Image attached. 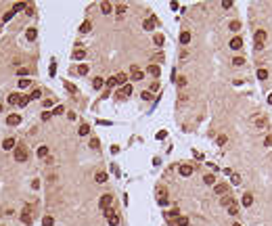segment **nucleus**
Here are the masks:
<instances>
[{
  "label": "nucleus",
  "instance_id": "f257e3e1",
  "mask_svg": "<svg viewBox=\"0 0 272 226\" xmlns=\"http://www.w3.org/2000/svg\"><path fill=\"white\" fill-rule=\"evenodd\" d=\"M13 155H15V161H19V163H21V161H27V157H29L25 144H17L15 151H13Z\"/></svg>",
  "mask_w": 272,
  "mask_h": 226
},
{
  "label": "nucleus",
  "instance_id": "f03ea898",
  "mask_svg": "<svg viewBox=\"0 0 272 226\" xmlns=\"http://www.w3.org/2000/svg\"><path fill=\"white\" fill-rule=\"evenodd\" d=\"M253 40H255V50H262V48H264V42H266V32H264V29H258L255 36H253Z\"/></svg>",
  "mask_w": 272,
  "mask_h": 226
},
{
  "label": "nucleus",
  "instance_id": "7ed1b4c3",
  "mask_svg": "<svg viewBox=\"0 0 272 226\" xmlns=\"http://www.w3.org/2000/svg\"><path fill=\"white\" fill-rule=\"evenodd\" d=\"M111 203H113V197H111V195L107 193V195H103V197L98 199V207H101V209L105 212V209H109V207H111Z\"/></svg>",
  "mask_w": 272,
  "mask_h": 226
},
{
  "label": "nucleus",
  "instance_id": "20e7f679",
  "mask_svg": "<svg viewBox=\"0 0 272 226\" xmlns=\"http://www.w3.org/2000/svg\"><path fill=\"white\" fill-rule=\"evenodd\" d=\"M130 78L134 80V82H140L142 78H144V71L138 69V65H132V67H130Z\"/></svg>",
  "mask_w": 272,
  "mask_h": 226
},
{
  "label": "nucleus",
  "instance_id": "39448f33",
  "mask_svg": "<svg viewBox=\"0 0 272 226\" xmlns=\"http://www.w3.org/2000/svg\"><path fill=\"white\" fill-rule=\"evenodd\" d=\"M21 222H25V224H32V207H29V205H25L23 212H21Z\"/></svg>",
  "mask_w": 272,
  "mask_h": 226
},
{
  "label": "nucleus",
  "instance_id": "423d86ee",
  "mask_svg": "<svg viewBox=\"0 0 272 226\" xmlns=\"http://www.w3.org/2000/svg\"><path fill=\"white\" fill-rule=\"evenodd\" d=\"M155 25H157V17H149V19H144V21H142V27H144L147 32L155 29Z\"/></svg>",
  "mask_w": 272,
  "mask_h": 226
},
{
  "label": "nucleus",
  "instance_id": "0eeeda50",
  "mask_svg": "<svg viewBox=\"0 0 272 226\" xmlns=\"http://www.w3.org/2000/svg\"><path fill=\"white\" fill-rule=\"evenodd\" d=\"M243 48V38L241 36H235L230 40V50H241Z\"/></svg>",
  "mask_w": 272,
  "mask_h": 226
},
{
  "label": "nucleus",
  "instance_id": "6e6552de",
  "mask_svg": "<svg viewBox=\"0 0 272 226\" xmlns=\"http://www.w3.org/2000/svg\"><path fill=\"white\" fill-rule=\"evenodd\" d=\"M15 147H17L15 138H4V140H2V149H4V151H15Z\"/></svg>",
  "mask_w": 272,
  "mask_h": 226
},
{
  "label": "nucleus",
  "instance_id": "1a4fd4ad",
  "mask_svg": "<svg viewBox=\"0 0 272 226\" xmlns=\"http://www.w3.org/2000/svg\"><path fill=\"white\" fill-rule=\"evenodd\" d=\"M213 193H216V195H222V197H224L226 193H228V184H226V182H220V184H216V186H213Z\"/></svg>",
  "mask_w": 272,
  "mask_h": 226
},
{
  "label": "nucleus",
  "instance_id": "9d476101",
  "mask_svg": "<svg viewBox=\"0 0 272 226\" xmlns=\"http://www.w3.org/2000/svg\"><path fill=\"white\" fill-rule=\"evenodd\" d=\"M178 172H180V176L189 178V176H193V166H180V167H178Z\"/></svg>",
  "mask_w": 272,
  "mask_h": 226
},
{
  "label": "nucleus",
  "instance_id": "9b49d317",
  "mask_svg": "<svg viewBox=\"0 0 272 226\" xmlns=\"http://www.w3.org/2000/svg\"><path fill=\"white\" fill-rule=\"evenodd\" d=\"M6 124L9 126H19L21 124V115H15V113L13 115H6Z\"/></svg>",
  "mask_w": 272,
  "mask_h": 226
},
{
  "label": "nucleus",
  "instance_id": "f8f14e48",
  "mask_svg": "<svg viewBox=\"0 0 272 226\" xmlns=\"http://www.w3.org/2000/svg\"><path fill=\"white\" fill-rule=\"evenodd\" d=\"M130 94H132V86H130V84H126V86L117 92V98H126V96H130Z\"/></svg>",
  "mask_w": 272,
  "mask_h": 226
},
{
  "label": "nucleus",
  "instance_id": "ddd939ff",
  "mask_svg": "<svg viewBox=\"0 0 272 226\" xmlns=\"http://www.w3.org/2000/svg\"><path fill=\"white\" fill-rule=\"evenodd\" d=\"M101 11H103V15H111V13H113V4H111V2H101Z\"/></svg>",
  "mask_w": 272,
  "mask_h": 226
},
{
  "label": "nucleus",
  "instance_id": "4468645a",
  "mask_svg": "<svg viewBox=\"0 0 272 226\" xmlns=\"http://www.w3.org/2000/svg\"><path fill=\"white\" fill-rule=\"evenodd\" d=\"M241 203H243L245 207H249V205L253 203V195H251V193H243V197H241Z\"/></svg>",
  "mask_w": 272,
  "mask_h": 226
},
{
  "label": "nucleus",
  "instance_id": "2eb2a0df",
  "mask_svg": "<svg viewBox=\"0 0 272 226\" xmlns=\"http://www.w3.org/2000/svg\"><path fill=\"white\" fill-rule=\"evenodd\" d=\"M94 182H96V184H105V182H107V172H96V174H94Z\"/></svg>",
  "mask_w": 272,
  "mask_h": 226
},
{
  "label": "nucleus",
  "instance_id": "dca6fc26",
  "mask_svg": "<svg viewBox=\"0 0 272 226\" xmlns=\"http://www.w3.org/2000/svg\"><path fill=\"white\" fill-rule=\"evenodd\" d=\"M36 155H38L40 159L48 157V147H46V144H40V147H38V151H36Z\"/></svg>",
  "mask_w": 272,
  "mask_h": 226
},
{
  "label": "nucleus",
  "instance_id": "f3484780",
  "mask_svg": "<svg viewBox=\"0 0 272 226\" xmlns=\"http://www.w3.org/2000/svg\"><path fill=\"white\" fill-rule=\"evenodd\" d=\"M25 38H27L29 42H34L36 38H38V29H34V27H29V29L25 32Z\"/></svg>",
  "mask_w": 272,
  "mask_h": 226
},
{
  "label": "nucleus",
  "instance_id": "a211bd4d",
  "mask_svg": "<svg viewBox=\"0 0 272 226\" xmlns=\"http://www.w3.org/2000/svg\"><path fill=\"white\" fill-rule=\"evenodd\" d=\"M255 126H258L260 130H266V128H268V119L266 117H255Z\"/></svg>",
  "mask_w": 272,
  "mask_h": 226
},
{
  "label": "nucleus",
  "instance_id": "6ab92c4d",
  "mask_svg": "<svg viewBox=\"0 0 272 226\" xmlns=\"http://www.w3.org/2000/svg\"><path fill=\"white\" fill-rule=\"evenodd\" d=\"M29 84H32L29 78H21V80L17 82V86H19V90H25V88H29Z\"/></svg>",
  "mask_w": 272,
  "mask_h": 226
},
{
  "label": "nucleus",
  "instance_id": "aec40b11",
  "mask_svg": "<svg viewBox=\"0 0 272 226\" xmlns=\"http://www.w3.org/2000/svg\"><path fill=\"white\" fill-rule=\"evenodd\" d=\"M71 57H73L75 61H82L84 57H86V50H84V48H78V50H73V55H71Z\"/></svg>",
  "mask_w": 272,
  "mask_h": 226
},
{
  "label": "nucleus",
  "instance_id": "412c9836",
  "mask_svg": "<svg viewBox=\"0 0 272 226\" xmlns=\"http://www.w3.org/2000/svg\"><path fill=\"white\" fill-rule=\"evenodd\" d=\"M115 80H117V86H126V84H128V75H126V73H117Z\"/></svg>",
  "mask_w": 272,
  "mask_h": 226
},
{
  "label": "nucleus",
  "instance_id": "4be33fe9",
  "mask_svg": "<svg viewBox=\"0 0 272 226\" xmlns=\"http://www.w3.org/2000/svg\"><path fill=\"white\" fill-rule=\"evenodd\" d=\"M126 11H128V6H126V4H117V9H115V15H117V19H121V17L126 15Z\"/></svg>",
  "mask_w": 272,
  "mask_h": 226
},
{
  "label": "nucleus",
  "instance_id": "5701e85b",
  "mask_svg": "<svg viewBox=\"0 0 272 226\" xmlns=\"http://www.w3.org/2000/svg\"><path fill=\"white\" fill-rule=\"evenodd\" d=\"M149 73H151L153 78H159V73H161V67H159V65H149Z\"/></svg>",
  "mask_w": 272,
  "mask_h": 226
},
{
  "label": "nucleus",
  "instance_id": "b1692460",
  "mask_svg": "<svg viewBox=\"0 0 272 226\" xmlns=\"http://www.w3.org/2000/svg\"><path fill=\"white\" fill-rule=\"evenodd\" d=\"M103 86H105V80H103V78H94V80H92V88H94V90H101Z\"/></svg>",
  "mask_w": 272,
  "mask_h": 226
},
{
  "label": "nucleus",
  "instance_id": "393cba45",
  "mask_svg": "<svg viewBox=\"0 0 272 226\" xmlns=\"http://www.w3.org/2000/svg\"><path fill=\"white\" fill-rule=\"evenodd\" d=\"M220 203H222V205H224V207H230V205H232V203H235V199H232V197H230V195H224V197H222V199H220Z\"/></svg>",
  "mask_w": 272,
  "mask_h": 226
},
{
  "label": "nucleus",
  "instance_id": "a878e982",
  "mask_svg": "<svg viewBox=\"0 0 272 226\" xmlns=\"http://www.w3.org/2000/svg\"><path fill=\"white\" fill-rule=\"evenodd\" d=\"M25 9H27V4H25V2H17V4H13L11 11L13 13H21V11H25Z\"/></svg>",
  "mask_w": 272,
  "mask_h": 226
},
{
  "label": "nucleus",
  "instance_id": "bb28decb",
  "mask_svg": "<svg viewBox=\"0 0 272 226\" xmlns=\"http://www.w3.org/2000/svg\"><path fill=\"white\" fill-rule=\"evenodd\" d=\"M90 29H92V23H90V21H84V23L80 25V34H88Z\"/></svg>",
  "mask_w": 272,
  "mask_h": 226
},
{
  "label": "nucleus",
  "instance_id": "cd10ccee",
  "mask_svg": "<svg viewBox=\"0 0 272 226\" xmlns=\"http://www.w3.org/2000/svg\"><path fill=\"white\" fill-rule=\"evenodd\" d=\"M78 134H80V136H88V134H90V126H88V124H82L80 130H78Z\"/></svg>",
  "mask_w": 272,
  "mask_h": 226
},
{
  "label": "nucleus",
  "instance_id": "c85d7f7f",
  "mask_svg": "<svg viewBox=\"0 0 272 226\" xmlns=\"http://www.w3.org/2000/svg\"><path fill=\"white\" fill-rule=\"evenodd\" d=\"M159 199H167V190L163 189V186L157 189V201H159Z\"/></svg>",
  "mask_w": 272,
  "mask_h": 226
},
{
  "label": "nucleus",
  "instance_id": "c756f323",
  "mask_svg": "<svg viewBox=\"0 0 272 226\" xmlns=\"http://www.w3.org/2000/svg\"><path fill=\"white\" fill-rule=\"evenodd\" d=\"M190 42V34L189 32H182V34H180V44H189Z\"/></svg>",
  "mask_w": 272,
  "mask_h": 226
},
{
  "label": "nucleus",
  "instance_id": "7c9ffc66",
  "mask_svg": "<svg viewBox=\"0 0 272 226\" xmlns=\"http://www.w3.org/2000/svg\"><path fill=\"white\" fill-rule=\"evenodd\" d=\"M176 224L178 226H189V218H186V216H178Z\"/></svg>",
  "mask_w": 272,
  "mask_h": 226
},
{
  "label": "nucleus",
  "instance_id": "2f4dec72",
  "mask_svg": "<svg viewBox=\"0 0 272 226\" xmlns=\"http://www.w3.org/2000/svg\"><path fill=\"white\" fill-rule=\"evenodd\" d=\"M42 224H44V226H52V224H55V218H52V216H44V218H42Z\"/></svg>",
  "mask_w": 272,
  "mask_h": 226
},
{
  "label": "nucleus",
  "instance_id": "473e14b6",
  "mask_svg": "<svg viewBox=\"0 0 272 226\" xmlns=\"http://www.w3.org/2000/svg\"><path fill=\"white\" fill-rule=\"evenodd\" d=\"M203 182H205V184H213V182H216V176H213V174H205V176H203Z\"/></svg>",
  "mask_w": 272,
  "mask_h": 226
},
{
  "label": "nucleus",
  "instance_id": "72a5a7b5",
  "mask_svg": "<svg viewBox=\"0 0 272 226\" xmlns=\"http://www.w3.org/2000/svg\"><path fill=\"white\" fill-rule=\"evenodd\" d=\"M13 15H15V13H13V11H6V13H4V15H2V23H9V21H11V19H13Z\"/></svg>",
  "mask_w": 272,
  "mask_h": 226
},
{
  "label": "nucleus",
  "instance_id": "f704fd0d",
  "mask_svg": "<svg viewBox=\"0 0 272 226\" xmlns=\"http://www.w3.org/2000/svg\"><path fill=\"white\" fill-rule=\"evenodd\" d=\"M105 84H107V88H113V86H117V80H115V75H111L109 80H105Z\"/></svg>",
  "mask_w": 272,
  "mask_h": 226
},
{
  "label": "nucleus",
  "instance_id": "c9c22d12",
  "mask_svg": "<svg viewBox=\"0 0 272 226\" xmlns=\"http://www.w3.org/2000/svg\"><path fill=\"white\" fill-rule=\"evenodd\" d=\"M19 98H21V96H19V94H11V96H9V98H6V101H9L11 105H19Z\"/></svg>",
  "mask_w": 272,
  "mask_h": 226
},
{
  "label": "nucleus",
  "instance_id": "e433bc0d",
  "mask_svg": "<svg viewBox=\"0 0 272 226\" xmlns=\"http://www.w3.org/2000/svg\"><path fill=\"white\" fill-rule=\"evenodd\" d=\"M258 80H262V82L268 80V71L266 69H258Z\"/></svg>",
  "mask_w": 272,
  "mask_h": 226
},
{
  "label": "nucleus",
  "instance_id": "4c0bfd02",
  "mask_svg": "<svg viewBox=\"0 0 272 226\" xmlns=\"http://www.w3.org/2000/svg\"><path fill=\"white\" fill-rule=\"evenodd\" d=\"M65 88H67V92H71V94H75V92H78V88H75L71 82H65Z\"/></svg>",
  "mask_w": 272,
  "mask_h": 226
},
{
  "label": "nucleus",
  "instance_id": "58836bf2",
  "mask_svg": "<svg viewBox=\"0 0 272 226\" xmlns=\"http://www.w3.org/2000/svg\"><path fill=\"white\" fill-rule=\"evenodd\" d=\"M29 101H32V98H29V96H27V94H23V96H21V98H19V107H25V105H27Z\"/></svg>",
  "mask_w": 272,
  "mask_h": 226
},
{
  "label": "nucleus",
  "instance_id": "ea45409f",
  "mask_svg": "<svg viewBox=\"0 0 272 226\" xmlns=\"http://www.w3.org/2000/svg\"><path fill=\"white\" fill-rule=\"evenodd\" d=\"M241 29V21H230V32H239Z\"/></svg>",
  "mask_w": 272,
  "mask_h": 226
},
{
  "label": "nucleus",
  "instance_id": "a19ab883",
  "mask_svg": "<svg viewBox=\"0 0 272 226\" xmlns=\"http://www.w3.org/2000/svg\"><path fill=\"white\" fill-rule=\"evenodd\" d=\"M61 113H65V107L63 105H57V107L52 109V115H61Z\"/></svg>",
  "mask_w": 272,
  "mask_h": 226
},
{
  "label": "nucleus",
  "instance_id": "79ce46f5",
  "mask_svg": "<svg viewBox=\"0 0 272 226\" xmlns=\"http://www.w3.org/2000/svg\"><path fill=\"white\" fill-rule=\"evenodd\" d=\"M27 67H19V69H17V75H19V78H27Z\"/></svg>",
  "mask_w": 272,
  "mask_h": 226
},
{
  "label": "nucleus",
  "instance_id": "37998d69",
  "mask_svg": "<svg viewBox=\"0 0 272 226\" xmlns=\"http://www.w3.org/2000/svg\"><path fill=\"white\" fill-rule=\"evenodd\" d=\"M230 180H232V184H235V186L241 184V176H239V174H230Z\"/></svg>",
  "mask_w": 272,
  "mask_h": 226
},
{
  "label": "nucleus",
  "instance_id": "c03bdc74",
  "mask_svg": "<svg viewBox=\"0 0 272 226\" xmlns=\"http://www.w3.org/2000/svg\"><path fill=\"white\" fill-rule=\"evenodd\" d=\"M153 42H155V44H157V46H161V44H163V36H161V34H155Z\"/></svg>",
  "mask_w": 272,
  "mask_h": 226
},
{
  "label": "nucleus",
  "instance_id": "a18cd8bd",
  "mask_svg": "<svg viewBox=\"0 0 272 226\" xmlns=\"http://www.w3.org/2000/svg\"><path fill=\"white\" fill-rule=\"evenodd\" d=\"M232 65H235V67H241V65H245V59H243V57H237V59L232 61Z\"/></svg>",
  "mask_w": 272,
  "mask_h": 226
},
{
  "label": "nucleus",
  "instance_id": "49530a36",
  "mask_svg": "<svg viewBox=\"0 0 272 226\" xmlns=\"http://www.w3.org/2000/svg\"><path fill=\"white\" fill-rule=\"evenodd\" d=\"M29 98H42V90H40V88H36L34 92L29 94Z\"/></svg>",
  "mask_w": 272,
  "mask_h": 226
},
{
  "label": "nucleus",
  "instance_id": "de8ad7c7",
  "mask_svg": "<svg viewBox=\"0 0 272 226\" xmlns=\"http://www.w3.org/2000/svg\"><path fill=\"white\" fill-rule=\"evenodd\" d=\"M101 147V140L98 138H90V149H98Z\"/></svg>",
  "mask_w": 272,
  "mask_h": 226
},
{
  "label": "nucleus",
  "instance_id": "09e8293b",
  "mask_svg": "<svg viewBox=\"0 0 272 226\" xmlns=\"http://www.w3.org/2000/svg\"><path fill=\"white\" fill-rule=\"evenodd\" d=\"M237 212H239L237 203H232V205H230V207H228V214H230V216H237Z\"/></svg>",
  "mask_w": 272,
  "mask_h": 226
},
{
  "label": "nucleus",
  "instance_id": "8fccbe9b",
  "mask_svg": "<svg viewBox=\"0 0 272 226\" xmlns=\"http://www.w3.org/2000/svg\"><path fill=\"white\" fill-rule=\"evenodd\" d=\"M140 98H142V101H151V98H153V94H151L149 90H144V92L140 94Z\"/></svg>",
  "mask_w": 272,
  "mask_h": 226
},
{
  "label": "nucleus",
  "instance_id": "3c124183",
  "mask_svg": "<svg viewBox=\"0 0 272 226\" xmlns=\"http://www.w3.org/2000/svg\"><path fill=\"white\" fill-rule=\"evenodd\" d=\"M78 73H80V75H86V73H88V65H80V67H78Z\"/></svg>",
  "mask_w": 272,
  "mask_h": 226
},
{
  "label": "nucleus",
  "instance_id": "603ef678",
  "mask_svg": "<svg viewBox=\"0 0 272 226\" xmlns=\"http://www.w3.org/2000/svg\"><path fill=\"white\" fill-rule=\"evenodd\" d=\"M157 90H159V82H153V84H151V88H149V92L153 94V92H157Z\"/></svg>",
  "mask_w": 272,
  "mask_h": 226
},
{
  "label": "nucleus",
  "instance_id": "864d4df0",
  "mask_svg": "<svg viewBox=\"0 0 272 226\" xmlns=\"http://www.w3.org/2000/svg\"><path fill=\"white\" fill-rule=\"evenodd\" d=\"M226 140H228V138H226L224 134H220V136H218V144H220V147H222V144H226Z\"/></svg>",
  "mask_w": 272,
  "mask_h": 226
},
{
  "label": "nucleus",
  "instance_id": "5fc2aeb1",
  "mask_svg": "<svg viewBox=\"0 0 272 226\" xmlns=\"http://www.w3.org/2000/svg\"><path fill=\"white\" fill-rule=\"evenodd\" d=\"M166 136H167V132H166V130L157 132V140H163V138H166Z\"/></svg>",
  "mask_w": 272,
  "mask_h": 226
},
{
  "label": "nucleus",
  "instance_id": "6e6d98bb",
  "mask_svg": "<svg viewBox=\"0 0 272 226\" xmlns=\"http://www.w3.org/2000/svg\"><path fill=\"white\" fill-rule=\"evenodd\" d=\"M50 117H52V113H50V111H44V113H42V119H44V121H48Z\"/></svg>",
  "mask_w": 272,
  "mask_h": 226
},
{
  "label": "nucleus",
  "instance_id": "4d7b16f0",
  "mask_svg": "<svg viewBox=\"0 0 272 226\" xmlns=\"http://www.w3.org/2000/svg\"><path fill=\"white\" fill-rule=\"evenodd\" d=\"M264 144H266V147H272V134H268V136H266V140H264Z\"/></svg>",
  "mask_w": 272,
  "mask_h": 226
},
{
  "label": "nucleus",
  "instance_id": "13d9d810",
  "mask_svg": "<svg viewBox=\"0 0 272 226\" xmlns=\"http://www.w3.org/2000/svg\"><path fill=\"white\" fill-rule=\"evenodd\" d=\"M32 189H34V190L40 189V180H32Z\"/></svg>",
  "mask_w": 272,
  "mask_h": 226
},
{
  "label": "nucleus",
  "instance_id": "bf43d9fd",
  "mask_svg": "<svg viewBox=\"0 0 272 226\" xmlns=\"http://www.w3.org/2000/svg\"><path fill=\"white\" fill-rule=\"evenodd\" d=\"M176 82H178V86H186V78H178Z\"/></svg>",
  "mask_w": 272,
  "mask_h": 226
},
{
  "label": "nucleus",
  "instance_id": "052dcab7",
  "mask_svg": "<svg viewBox=\"0 0 272 226\" xmlns=\"http://www.w3.org/2000/svg\"><path fill=\"white\" fill-rule=\"evenodd\" d=\"M230 6H232V2H228V0H226V2H222V9H230Z\"/></svg>",
  "mask_w": 272,
  "mask_h": 226
},
{
  "label": "nucleus",
  "instance_id": "680f3d73",
  "mask_svg": "<svg viewBox=\"0 0 272 226\" xmlns=\"http://www.w3.org/2000/svg\"><path fill=\"white\" fill-rule=\"evenodd\" d=\"M268 103H270V105H272V92H270V96H268Z\"/></svg>",
  "mask_w": 272,
  "mask_h": 226
},
{
  "label": "nucleus",
  "instance_id": "e2e57ef3",
  "mask_svg": "<svg viewBox=\"0 0 272 226\" xmlns=\"http://www.w3.org/2000/svg\"><path fill=\"white\" fill-rule=\"evenodd\" d=\"M232 226H241V224H232Z\"/></svg>",
  "mask_w": 272,
  "mask_h": 226
},
{
  "label": "nucleus",
  "instance_id": "0e129e2a",
  "mask_svg": "<svg viewBox=\"0 0 272 226\" xmlns=\"http://www.w3.org/2000/svg\"><path fill=\"white\" fill-rule=\"evenodd\" d=\"M0 111H2V107H0Z\"/></svg>",
  "mask_w": 272,
  "mask_h": 226
}]
</instances>
